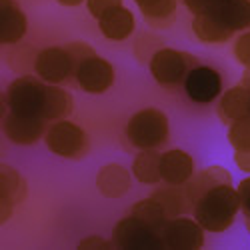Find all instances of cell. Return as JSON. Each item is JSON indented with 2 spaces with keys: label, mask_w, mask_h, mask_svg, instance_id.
<instances>
[{
  "label": "cell",
  "mask_w": 250,
  "mask_h": 250,
  "mask_svg": "<svg viewBox=\"0 0 250 250\" xmlns=\"http://www.w3.org/2000/svg\"><path fill=\"white\" fill-rule=\"evenodd\" d=\"M240 212V196L232 184H220L202 194L194 206L192 216L202 224L206 232L222 234L230 228Z\"/></svg>",
  "instance_id": "obj_1"
},
{
  "label": "cell",
  "mask_w": 250,
  "mask_h": 250,
  "mask_svg": "<svg viewBox=\"0 0 250 250\" xmlns=\"http://www.w3.org/2000/svg\"><path fill=\"white\" fill-rule=\"evenodd\" d=\"M124 136L136 150H158L170 140V120L154 106L142 108L128 118Z\"/></svg>",
  "instance_id": "obj_2"
},
{
  "label": "cell",
  "mask_w": 250,
  "mask_h": 250,
  "mask_svg": "<svg viewBox=\"0 0 250 250\" xmlns=\"http://www.w3.org/2000/svg\"><path fill=\"white\" fill-rule=\"evenodd\" d=\"M46 92H48V82L40 80L34 72L20 74L18 78H14L10 82L4 92L6 110L22 114V116L42 118L44 104H46Z\"/></svg>",
  "instance_id": "obj_3"
},
{
  "label": "cell",
  "mask_w": 250,
  "mask_h": 250,
  "mask_svg": "<svg viewBox=\"0 0 250 250\" xmlns=\"http://www.w3.org/2000/svg\"><path fill=\"white\" fill-rule=\"evenodd\" d=\"M196 64H198V60L192 54L178 50V48L160 46L148 60V70L156 84L172 90L184 84L186 76H188V72Z\"/></svg>",
  "instance_id": "obj_4"
},
{
  "label": "cell",
  "mask_w": 250,
  "mask_h": 250,
  "mask_svg": "<svg viewBox=\"0 0 250 250\" xmlns=\"http://www.w3.org/2000/svg\"><path fill=\"white\" fill-rule=\"evenodd\" d=\"M44 144L54 156L68 158V160H80L88 156L90 152V138L86 130L80 128L76 122L68 118L48 124L44 134Z\"/></svg>",
  "instance_id": "obj_5"
},
{
  "label": "cell",
  "mask_w": 250,
  "mask_h": 250,
  "mask_svg": "<svg viewBox=\"0 0 250 250\" xmlns=\"http://www.w3.org/2000/svg\"><path fill=\"white\" fill-rule=\"evenodd\" d=\"M110 240L120 250H164L160 232L128 214L112 226Z\"/></svg>",
  "instance_id": "obj_6"
},
{
  "label": "cell",
  "mask_w": 250,
  "mask_h": 250,
  "mask_svg": "<svg viewBox=\"0 0 250 250\" xmlns=\"http://www.w3.org/2000/svg\"><path fill=\"white\" fill-rule=\"evenodd\" d=\"M162 242L168 250H200L206 242V230L194 216L168 218L162 228Z\"/></svg>",
  "instance_id": "obj_7"
},
{
  "label": "cell",
  "mask_w": 250,
  "mask_h": 250,
  "mask_svg": "<svg viewBox=\"0 0 250 250\" xmlns=\"http://www.w3.org/2000/svg\"><path fill=\"white\" fill-rule=\"evenodd\" d=\"M74 82L86 94H104L114 84V66L106 58L90 54L76 64Z\"/></svg>",
  "instance_id": "obj_8"
},
{
  "label": "cell",
  "mask_w": 250,
  "mask_h": 250,
  "mask_svg": "<svg viewBox=\"0 0 250 250\" xmlns=\"http://www.w3.org/2000/svg\"><path fill=\"white\" fill-rule=\"evenodd\" d=\"M74 58L66 46H46L38 50L34 60V74L48 84H62L74 78Z\"/></svg>",
  "instance_id": "obj_9"
},
{
  "label": "cell",
  "mask_w": 250,
  "mask_h": 250,
  "mask_svg": "<svg viewBox=\"0 0 250 250\" xmlns=\"http://www.w3.org/2000/svg\"><path fill=\"white\" fill-rule=\"evenodd\" d=\"M182 90L194 104H212L224 92L222 76L212 66L196 64L188 72V76H186L184 84H182Z\"/></svg>",
  "instance_id": "obj_10"
},
{
  "label": "cell",
  "mask_w": 250,
  "mask_h": 250,
  "mask_svg": "<svg viewBox=\"0 0 250 250\" xmlns=\"http://www.w3.org/2000/svg\"><path fill=\"white\" fill-rule=\"evenodd\" d=\"M48 124L44 118L38 116H22L6 110L2 118V132L8 142L16 144V146H32L38 140H44Z\"/></svg>",
  "instance_id": "obj_11"
},
{
  "label": "cell",
  "mask_w": 250,
  "mask_h": 250,
  "mask_svg": "<svg viewBox=\"0 0 250 250\" xmlns=\"http://www.w3.org/2000/svg\"><path fill=\"white\" fill-rule=\"evenodd\" d=\"M28 194V186L24 176L10 164H2L0 168V220L8 222L14 206L24 202Z\"/></svg>",
  "instance_id": "obj_12"
},
{
  "label": "cell",
  "mask_w": 250,
  "mask_h": 250,
  "mask_svg": "<svg viewBox=\"0 0 250 250\" xmlns=\"http://www.w3.org/2000/svg\"><path fill=\"white\" fill-rule=\"evenodd\" d=\"M28 32V18L16 0H0V42L14 46Z\"/></svg>",
  "instance_id": "obj_13"
},
{
  "label": "cell",
  "mask_w": 250,
  "mask_h": 250,
  "mask_svg": "<svg viewBox=\"0 0 250 250\" xmlns=\"http://www.w3.org/2000/svg\"><path fill=\"white\" fill-rule=\"evenodd\" d=\"M160 176L164 184L184 186L194 176V158L182 148L160 152Z\"/></svg>",
  "instance_id": "obj_14"
},
{
  "label": "cell",
  "mask_w": 250,
  "mask_h": 250,
  "mask_svg": "<svg viewBox=\"0 0 250 250\" xmlns=\"http://www.w3.org/2000/svg\"><path fill=\"white\" fill-rule=\"evenodd\" d=\"M132 186V170L120 162H108L96 172V190L104 198H120Z\"/></svg>",
  "instance_id": "obj_15"
},
{
  "label": "cell",
  "mask_w": 250,
  "mask_h": 250,
  "mask_svg": "<svg viewBox=\"0 0 250 250\" xmlns=\"http://www.w3.org/2000/svg\"><path fill=\"white\" fill-rule=\"evenodd\" d=\"M218 118L226 124H230L234 120H240L244 116H250V84H236L230 86L228 90L222 92L218 98V106H216Z\"/></svg>",
  "instance_id": "obj_16"
},
{
  "label": "cell",
  "mask_w": 250,
  "mask_h": 250,
  "mask_svg": "<svg viewBox=\"0 0 250 250\" xmlns=\"http://www.w3.org/2000/svg\"><path fill=\"white\" fill-rule=\"evenodd\" d=\"M98 22V30L100 34L110 40V42H122L134 34V28H136V18H134V12L126 6H120L112 12H108L106 16H102Z\"/></svg>",
  "instance_id": "obj_17"
},
{
  "label": "cell",
  "mask_w": 250,
  "mask_h": 250,
  "mask_svg": "<svg viewBox=\"0 0 250 250\" xmlns=\"http://www.w3.org/2000/svg\"><path fill=\"white\" fill-rule=\"evenodd\" d=\"M220 184H232V174L228 172L224 166L212 164V166H206V168L200 170L198 174H194L188 182L184 184V188H186V194H188V200L194 206V202L202 194H206L210 188L220 186Z\"/></svg>",
  "instance_id": "obj_18"
},
{
  "label": "cell",
  "mask_w": 250,
  "mask_h": 250,
  "mask_svg": "<svg viewBox=\"0 0 250 250\" xmlns=\"http://www.w3.org/2000/svg\"><path fill=\"white\" fill-rule=\"evenodd\" d=\"M210 14L224 28L232 32H244L250 26V0H226Z\"/></svg>",
  "instance_id": "obj_19"
},
{
  "label": "cell",
  "mask_w": 250,
  "mask_h": 250,
  "mask_svg": "<svg viewBox=\"0 0 250 250\" xmlns=\"http://www.w3.org/2000/svg\"><path fill=\"white\" fill-rule=\"evenodd\" d=\"M134 4L152 28H170L174 24L178 0H134Z\"/></svg>",
  "instance_id": "obj_20"
},
{
  "label": "cell",
  "mask_w": 250,
  "mask_h": 250,
  "mask_svg": "<svg viewBox=\"0 0 250 250\" xmlns=\"http://www.w3.org/2000/svg\"><path fill=\"white\" fill-rule=\"evenodd\" d=\"M192 34L202 44H224L234 36V32L224 28L212 14L192 16Z\"/></svg>",
  "instance_id": "obj_21"
},
{
  "label": "cell",
  "mask_w": 250,
  "mask_h": 250,
  "mask_svg": "<svg viewBox=\"0 0 250 250\" xmlns=\"http://www.w3.org/2000/svg\"><path fill=\"white\" fill-rule=\"evenodd\" d=\"M150 196L160 202V206L164 208V212L168 214V218L192 212V202L188 200V194H186L184 186H170V184H166L164 188L154 190Z\"/></svg>",
  "instance_id": "obj_22"
},
{
  "label": "cell",
  "mask_w": 250,
  "mask_h": 250,
  "mask_svg": "<svg viewBox=\"0 0 250 250\" xmlns=\"http://www.w3.org/2000/svg\"><path fill=\"white\" fill-rule=\"evenodd\" d=\"M130 170H132V176L144 186H154L162 182L160 152L158 150H138V154L132 158Z\"/></svg>",
  "instance_id": "obj_23"
},
{
  "label": "cell",
  "mask_w": 250,
  "mask_h": 250,
  "mask_svg": "<svg viewBox=\"0 0 250 250\" xmlns=\"http://www.w3.org/2000/svg\"><path fill=\"white\" fill-rule=\"evenodd\" d=\"M72 112H74L72 94L64 88H60V84H48L42 118L46 122H56V120H62V118H68Z\"/></svg>",
  "instance_id": "obj_24"
},
{
  "label": "cell",
  "mask_w": 250,
  "mask_h": 250,
  "mask_svg": "<svg viewBox=\"0 0 250 250\" xmlns=\"http://www.w3.org/2000/svg\"><path fill=\"white\" fill-rule=\"evenodd\" d=\"M130 214L136 216L138 220H142L144 224H148L150 228H154L156 232H162L166 220H168V214L164 212V208L160 206V202L154 200L152 196L134 202L132 208H130Z\"/></svg>",
  "instance_id": "obj_25"
},
{
  "label": "cell",
  "mask_w": 250,
  "mask_h": 250,
  "mask_svg": "<svg viewBox=\"0 0 250 250\" xmlns=\"http://www.w3.org/2000/svg\"><path fill=\"white\" fill-rule=\"evenodd\" d=\"M226 140L234 150H250V116L228 124Z\"/></svg>",
  "instance_id": "obj_26"
},
{
  "label": "cell",
  "mask_w": 250,
  "mask_h": 250,
  "mask_svg": "<svg viewBox=\"0 0 250 250\" xmlns=\"http://www.w3.org/2000/svg\"><path fill=\"white\" fill-rule=\"evenodd\" d=\"M232 54L240 66L250 70V30H244L236 36L234 44H232Z\"/></svg>",
  "instance_id": "obj_27"
},
{
  "label": "cell",
  "mask_w": 250,
  "mask_h": 250,
  "mask_svg": "<svg viewBox=\"0 0 250 250\" xmlns=\"http://www.w3.org/2000/svg\"><path fill=\"white\" fill-rule=\"evenodd\" d=\"M122 2H124V0H86V10H88V14L92 18L100 20L102 16H106L108 12L124 6Z\"/></svg>",
  "instance_id": "obj_28"
},
{
  "label": "cell",
  "mask_w": 250,
  "mask_h": 250,
  "mask_svg": "<svg viewBox=\"0 0 250 250\" xmlns=\"http://www.w3.org/2000/svg\"><path fill=\"white\" fill-rule=\"evenodd\" d=\"M182 2L192 12V16H196V14H210L216 6H220L226 0H182Z\"/></svg>",
  "instance_id": "obj_29"
},
{
  "label": "cell",
  "mask_w": 250,
  "mask_h": 250,
  "mask_svg": "<svg viewBox=\"0 0 250 250\" xmlns=\"http://www.w3.org/2000/svg\"><path fill=\"white\" fill-rule=\"evenodd\" d=\"M78 250H114V242L112 240H106V238H102L98 234H90L86 238H82L76 246Z\"/></svg>",
  "instance_id": "obj_30"
},
{
  "label": "cell",
  "mask_w": 250,
  "mask_h": 250,
  "mask_svg": "<svg viewBox=\"0 0 250 250\" xmlns=\"http://www.w3.org/2000/svg\"><path fill=\"white\" fill-rule=\"evenodd\" d=\"M236 190L240 196V212L244 214V220H250V176L238 182Z\"/></svg>",
  "instance_id": "obj_31"
},
{
  "label": "cell",
  "mask_w": 250,
  "mask_h": 250,
  "mask_svg": "<svg viewBox=\"0 0 250 250\" xmlns=\"http://www.w3.org/2000/svg\"><path fill=\"white\" fill-rule=\"evenodd\" d=\"M66 48H68V52H70V54H72V58H74V64H78L80 60H84V58H86V56H90V54H96V52H94V48H92L90 44L80 42V40H74V42L66 44Z\"/></svg>",
  "instance_id": "obj_32"
},
{
  "label": "cell",
  "mask_w": 250,
  "mask_h": 250,
  "mask_svg": "<svg viewBox=\"0 0 250 250\" xmlns=\"http://www.w3.org/2000/svg\"><path fill=\"white\" fill-rule=\"evenodd\" d=\"M234 164L244 174H250V150H234Z\"/></svg>",
  "instance_id": "obj_33"
},
{
  "label": "cell",
  "mask_w": 250,
  "mask_h": 250,
  "mask_svg": "<svg viewBox=\"0 0 250 250\" xmlns=\"http://www.w3.org/2000/svg\"><path fill=\"white\" fill-rule=\"evenodd\" d=\"M56 2H58L60 6H66V8H76V6H80V4H84L86 0H56Z\"/></svg>",
  "instance_id": "obj_34"
},
{
  "label": "cell",
  "mask_w": 250,
  "mask_h": 250,
  "mask_svg": "<svg viewBox=\"0 0 250 250\" xmlns=\"http://www.w3.org/2000/svg\"><path fill=\"white\" fill-rule=\"evenodd\" d=\"M246 222V228H248V230H250V220H244Z\"/></svg>",
  "instance_id": "obj_35"
},
{
  "label": "cell",
  "mask_w": 250,
  "mask_h": 250,
  "mask_svg": "<svg viewBox=\"0 0 250 250\" xmlns=\"http://www.w3.org/2000/svg\"><path fill=\"white\" fill-rule=\"evenodd\" d=\"M248 84H250V80H248Z\"/></svg>",
  "instance_id": "obj_36"
}]
</instances>
